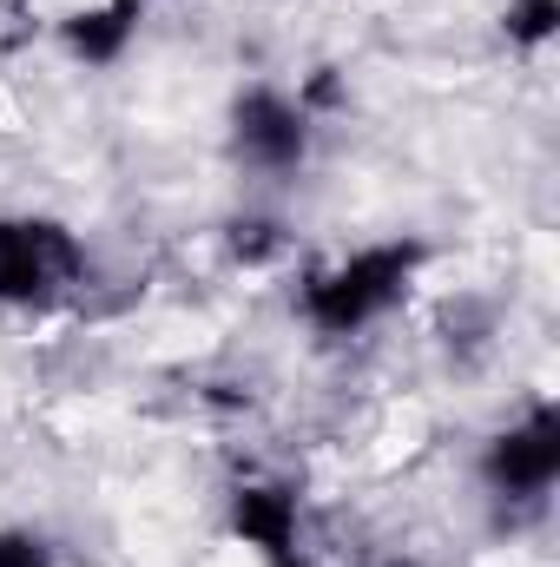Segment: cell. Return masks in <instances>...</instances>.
Segmentation results:
<instances>
[{"label":"cell","instance_id":"obj_10","mask_svg":"<svg viewBox=\"0 0 560 567\" xmlns=\"http://www.w3.org/2000/svg\"><path fill=\"white\" fill-rule=\"evenodd\" d=\"M376 567H422L416 555H390V561H376Z\"/></svg>","mask_w":560,"mask_h":567},{"label":"cell","instance_id":"obj_7","mask_svg":"<svg viewBox=\"0 0 560 567\" xmlns=\"http://www.w3.org/2000/svg\"><path fill=\"white\" fill-rule=\"evenodd\" d=\"M501 33H508L515 53H548L560 33V0H508Z\"/></svg>","mask_w":560,"mask_h":567},{"label":"cell","instance_id":"obj_1","mask_svg":"<svg viewBox=\"0 0 560 567\" xmlns=\"http://www.w3.org/2000/svg\"><path fill=\"white\" fill-rule=\"evenodd\" d=\"M422 258L428 251L416 238H376V245L336 251L297 278V317L317 337H363L370 323H383L416 290Z\"/></svg>","mask_w":560,"mask_h":567},{"label":"cell","instance_id":"obj_3","mask_svg":"<svg viewBox=\"0 0 560 567\" xmlns=\"http://www.w3.org/2000/svg\"><path fill=\"white\" fill-rule=\"evenodd\" d=\"M475 475H481V488L501 508H541L560 482V410L541 396L521 416H508V423L481 442Z\"/></svg>","mask_w":560,"mask_h":567},{"label":"cell","instance_id":"obj_9","mask_svg":"<svg viewBox=\"0 0 560 567\" xmlns=\"http://www.w3.org/2000/svg\"><path fill=\"white\" fill-rule=\"evenodd\" d=\"M0 567H60L40 528H0Z\"/></svg>","mask_w":560,"mask_h":567},{"label":"cell","instance_id":"obj_6","mask_svg":"<svg viewBox=\"0 0 560 567\" xmlns=\"http://www.w3.org/2000/svg\"><path fill=\"white\" fill-rule=\"evenodd\" d=\"M145 0H86L73 13H60V47L80 66H120L126 47L139 40Z\"/></svg>","mask_w":560,"mask_h":567},{"label":"cell","instance_id":"obj_5","mask_svg":"<svg viewBox=\"0 0 560 567\" xmlns=\"http://www.w3.org/2000/svg\"><path fill=\"white\" fill-rule=\"evenodd\" d=\"M225 528L265 567H303V502L290 482H238L225 502Z\"/></svg>","mask_w":560,"mask_h":567},{"label":"cell","instance_id":"obj_8","mask_svg":"<svg viewBox=\"0 0 560 567\" xmlns=\"http://www.w3.org/2000/svg\"><path fill=\"white\" fill-rule=\"evenodd\" d=\"M283 225L278 218H238L231 225V258L238 265H271V258H283Z\"/></svg>","mask_w":560,"mask_h":567},{"label":"cell","instance_id":"obj_2","mask_svg":"<svg viewBox=\"0 0 560 567\" xmlns=\"http://www.w3.org/2000/svg\"><path fill=\"white\" fill-rule=\"evenodd\" d=\"M93 278L86 238L46 212L0 218V310H60Z\"/></svg>","mask_w":560,"mask_h":567},{"label":"cell","instance_id":"obj_4","mask_svg":"<svg viewBox=\"0 0 560 567\" xmlns=\"http://www.w3.org/2000/svg\"><path fill=\"white\" fill-rule=\"evenodd\" d=\"M231 126V158L258 178H297L310 165V145H317V120L297 93H283L271 80L245 86L225 113Z\"/></svg>","mask_w":560,"mask_h":567}]
</instances>
